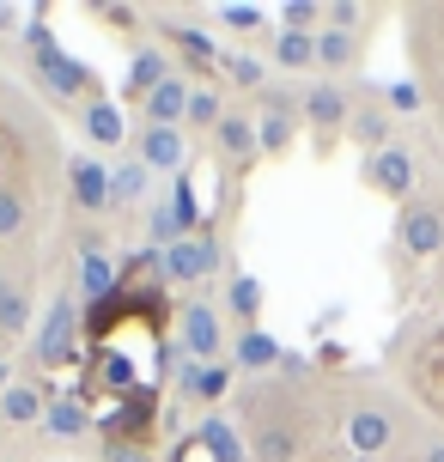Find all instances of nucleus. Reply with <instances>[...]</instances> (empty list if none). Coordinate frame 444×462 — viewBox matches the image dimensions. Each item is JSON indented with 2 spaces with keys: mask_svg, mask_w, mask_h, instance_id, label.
Instances as JSON below:
<instances>
[{
  "mask_svg": "<svg viewBox=\"0 0 444 462\" xmlns=\"http://www.w3.org/2000/svg\"><path fill=\"white\" fill-rule=\"evenodd\" d=\"M79 299H55V310L43 317V328H37V341H31V359L43 371H61L79 353Z\"/></svg>",
  "mask_w": 444,
  "mask_h": 462,
  "instance_id": "obj_1",
  "label": "nucleus"
},
{
  "mask_svg": "<svg viewBox=\"0 0 444 462\" xmlns=\"http://www.w3.org/2000/svg\"><path fill=\"white\" fill-rule=\"evenodd\" d=\"M177 341H183V359L189 365H213L219 353H226V323H219V310L208 299H189L177 310Z\"/></svg>",
  "mask_w": 444,
  "mask_h": 462,
  "instance_id": "obj_2",
  "label": "nucleus"
},
{
  "mask_svg": "<svg viewBox=\"0 0 444 462\" xmlns=\"http://www.w3.org/2000/svg\"><path fill=\"white\" fill-rule=\"evenodd\" d=\"M365 189H377V195H390V201H402L408 208V195H414V183H421V159L402 146V140H390L384 152H365Z\"/></svg>",
  "mask_w": 444,
  "mask_h": 462,
  "instance_id": "obj_3",
  "label": "nucleus"
},
{
  "mask_svg": "<svg viewBox=\"0 0 444 462\" xmlns=\"http://www.w3.org/2000/svg\"><path fill=\"white\" fill-rule=\"evenodd\" d=\"M396 244H402V255H414V262L444 255V208L439 201H408V208L396 213Z\"/></svg>",
  "mask_w": 444,
  "mask_h": 462,
  "instance_id": "obj_4",
  "label": "nucleus"
},
{
  "mask_svg": "<svg viewBox=\"0 0 444 462\" xmlns=\"http://www.w3.org/2000/svg\"><path fill=\"white\" fill-rule=\"evenodd\" d=\"M159 274L171 280V286H195V280L219 274V244H213V231H195L183 244L159 250Z\"/></svg>",
  "mask_w": 444,
  "mask_h": 462,
  "instance_id": "obj_5",
  "label": "nucleus"
},
{
  "mask_svg": "<svg viewBox=\"0 0 444 462\" xmlns=\"http://www.w3.org/2000/svg\"><path fill=\"white\" fill-rule=\"evenodd\" d=\"M299 122H304V128H317L323 140L341 134V128L353 122V92L341 86V79H317V86L299 97Z\"/></svg>",
  "mask_w": 444,
  "mask_h": 462,
  "instance_id": "obj_6",
  "label": "nucleus"
},
{
  "mask_svg": "<svg viewBox=\"0 0 444 462\" xmlns=\"http://www.w3.org/2000/svg\"><path fill=\"white\" fill-rule=\"evenodd\" d=\"M341 432H347L353 457H365V462H372L377 450H390V444H396V414H390L384 402H353L347 420H341Z\"/></svg>",
  "mask_w": 444,
  "mask_h": 462,
  "instance_id": "obj_7",
  "label": "nucleus"
},
{
  "mask_svg": "<svg viewBox=\"0 0 444 462\" xmlns=\"http://www.w3.org/2000/svg\"><path fill=\"white\" fill-rule=\"evenodd\" d=\"M31 68H37V79H43L55 97H86V104H92L97 73L86 68L79 55H68V49H49V55H31Z\"/></svg>",
  "mask_w": 444,
  "mask_h": 462,
  "instance_id": "obj_8",
  "label": "nucleus"
},
{
  "mask_svg": "<svg viewBox=\"0 0 444 462\" xmlns=\"http://www.w3.org/2000/svg\"><path fill=\"white\" fill-rule=\"evenodd\" d=\"M134 159H141L153 177H183L189 171V134L183 128H141V134H134Z\"/></svg>",
  "mask_w": 444,
  "mask_h": 462,
  "instance_id": "obj_9",
  "label": "nucleus"
},
{
  "mask_svg": "<svg viewBox=\"0 0 444 462\" xmlns=\"http://www.w3.org/2000/svg\"><path fill=\"white\" fill-rule=\"evenodd\" d=\"M299 134V97L292 92H262V116H256V146L268 159H281Z\"/></svg>",
  "mask_w": 444,
  "mask_h": 462,
  "instance_id": "obj_10",
  "label": "nucleus"
},
{
  "mask_svg": "<svg viewBox=\"0 0 444 462\" xmlns=\"http://www.w3.org/2000/svg\"><path fill=\"white\" fill-rule=\"evenodd\" d=\"M68 195H73V208H86V213H110V164L92 159V152H73L68 159Z\"/></svg>",
  "mask_w": 444,
  "mask_h": 462,
  "instance_id": "obj_11",
  "label": "nucleus"
},
{
  "mask_svg": "<svg viewBox=\"0 0 444 462\" xmlns=\"http://www.w3.org/2000/svg\"><path fill=\"white\" fill-rule=\"evenodd\" d=\"M213 146H219V159L232 164V171H250V164L262 159V146H256V116L226 110V122L213 128Z\"/></svg>",
  "mask_w": 444,
  "mask_h": 462,
  "instance_id": "obj_12",
  "label": "nucleus"
},
{
  "mask_svg": "<svg viewBox=\"0 0 444 462\" xmlns=\"http://www.w3.org/2000/svg\"><path fill=\"white\" fill-rule=\"evenodd\" d=\"M73 292L86 304H104V299H116L122 292V268L110 262L104 250H79V274H73Z\"/></svg>",
  "mask_w": 444,
  "mask_h": 462,
  "instance_id": "obj_13",
  "label": "nucleus"
},
{
  "mask_svg": "<svg viewBox=\"0 0 444 462\" xmlns=\"http://www.w3.org/2000/svg\"><path fill=\"white\" fill-rule=\"evenodd\" d=\"M189 97H195V86H189V73H171L159 92L141 104L146 116V128H183V116H189Z\"/></svg>",
  "mask_w": 444,
  "mask_h": 462,
  "instance_id": "obj_14",
  "label": "nucleus"
},
{
  "mask_svg": "<svg viewBox=\"0 0 444 462\" xmlns=\"http://www.w3.org/2000/svg\"><path fill=\"white\" fill-rule=\"evenodd\" d=\"M171 73H177V68H171V55H164V49H153V43H146V49H134V61H128V86H122V97H128V104H146V97L159 92V86L171 79Z\"/></svg>",
  "mask_w": 444,
  "mask_h": 462,
  "instance_id": "obj_15",
  "label": "nucleus"
},
{
  "mask_svg": "<svg viewBox=\"0 0 444 462\" xmlns=\"http://www.w3.org/2000/svg\"><path fill=\"white\" fill-rule=\"evenodd\" d=\"M92 426L97 420H92V402L86 395H61V402H49V414H43V432L61 439V444H79Z\"/></svg>",
  "mask_w": 444,
  "mask_h": 462,
  "instance_id": "obj_16",
  "label": "nucleus"
},
{
  "mask_svg": "<svg viewBox=\"0 0 444 462\" xmlns=\"http://www.w3.org/2000/svg\"><path fill=\"white\" fill-rule=\"evenodd\" d=\"M232 377L237 371L226 365V359H213V365H183L177 371V395H183V402H219V395L232 390Z\"/></svg>",
  "mask_w": 444,
  "mask_h": 462,
  "instance_id": "obj_17",
  "label": "nucleus"
},
{
  "mask_svg": "<svg viewBox=\"0 0 444 462\" xmlns=\"http://www.w3.org/2000/svg\"><path fill=\"white\" fill-rule=\"evenodd\" d=\"M286 365V353L274 335H262V328H237V341H232V371H274Z\"/></svg>",
  "mask_w": 444,
  "mask_h": 462,
  "instance_id": "obj_18",
  "label": "nucleus"
},
{
  "mask_svg": "<svg viewBox=\"0 0 444 462\" xmlns=\"http://www.w3.org/2000/svg\"><path fill=\"white\" fill-rule=\"evenodd\" d=\"M146 432H153V390L122 395V408L110 414V439L116 444H146Z\"/></svg>",
  "mask_w": 444,
  "mask_h": 462,
  "instance_id": "obj_19",
  "label": "nucleus"
},
{
  "mask_svg": "<svg viewBox=\"0 0 444 462\" xmlns=\"http://www.w3.org/2000/svg\"><path fill=\"white\" fill-rule=\"evenodd\" d=\"M347 134L359 140L365 152H384V146H390V134H396V122H390V110H384V104H353Z\"/></svg>",
  "mask_w": 444,
  "mask_h": 462,
  "instance_id": "obj_20",
  "label": "nucleus"
},
{
  "mask_svg": "<svg viewBox=\"0 0 444 462\" xmlns=\"http://www.w3.org/2000/svg\"><path fill=\"white\" fill-rule=\"evenodd\" d=\"M268 49H274V68H286V73L317 68V31H274Z\"/></svg>",
  "mask_w": 444,
  "mask_h": 462,
  "instance_id": "obj_21",
  "label": "nucleus"
},
{
  "mask_svg": "<svg viewBox=\"0 0 444 462\" xmlns=\"http://www.w3.org/2000/svg\"><path fill=\"white\" fill-rule=\"evenodd\" d=\"M122 134H128V116H122V104H110V97H92V104H86V140H92V146H122Z\"/></svg>",
  "mask_w": 444,
  "mask_h": 462,
  "instance_id": "obj_22",
  "label": "nucleus"
},
{
  "mask_svg": "<svg viewBox=\"0 0 444 462\" xmlns=\"http://www.w3.org/2000/svg\"><path fill=\"white\" fill-rule=\"evenodd\" d=\"M43 414H49V402L37 383H13V390L0 395V420L6 426H43Z\"/></svg>",
  "mask_w": 444,
  "mask_h": 462,
  "instance_id": "obj_23",
  "label": "nucleus"
},
{
  "mask_svg": "<svg viewBox=\"0 0 444 462\" xmlns=\"http://www.w3.org/2000/svg\"><path fill=\"white\" fill-rule=\"evenodd\" d=\"M146 189H153V171L141 159L110 164V208H134V201H146Z\"/></svg>",
  "mask_w": 444,
  "mask_h": 462,
  "instance_id": "obj_24",
  "label": "nucleus"
},
{
  "mask_svg": "<svg viewBox=\"0 0 444 462\" xmlns=\"http://www.w3.org/2000/svg\"><path fill=\"white\" fill-rule=\"evenodd\" d=\"M359 61V37L353 31H317V68L335 79V73H347Z\"/></svg>",
  "mask_w": 444,
  "mask_h": 462,
  "instance_id": "obj_25",
  "label": "nucleus"
},
{
  "mask_svg": "<svg viewBox=\"0 0 444 462\" xmlns=\"http://www.w3.org/2000/svg\"><path fill=\"white\" fill-rule=\"evenodd\" d=\"M219 73L232 79L237 92H268V61L250 55V49H232V55H219Z\"/></svg>",
  "mask_w": 444,
  "mask_h": 462,
  "instance_id": "obj_26",
  "label": "nucleus"
},
{
  "mask_svg": "<svg viewBox=\"0 0 444 462\" xmlns=\"http://www.w3.org/2000/svg\"><path fill=\"white\" fill-rule=\"evenodd\" d=\"M226 304H232V323L237 328H256V317H262V280L256 274H232Z\"/></svg>",
  "mask_w": 444,
  "mask_h": 462,
  "instance_id": "obj_27",
  "label": "nucleus"
},
{
  "mask_svg": "<svg viewBox=\"0 0 444 462\" xmlns=\"http://www.w3.org/2000/svg\"><path fill=\"white\" fill-rule=\"evenodd\" d=\"M31 328V299L6 268H0V335H24Z\"/></svg>",
  "mask_w": 444,
  "mask_h": 462,
  "instance_id": "obj_28",
  "label": "nucleus"
},
{
  "mask_svg": "<svg viewBox=\"0 0 444 462\" xmlns=\"http://www.w3.org/2000/svg\"><path fill=\"white\" fill-rule=\"evenodd\" d=\"M195 439L208 444V457H213V462H244V457H250V450H244V439H237V432H232V426H226L219 414H213L208 426L195 432Z\"/></svg>",
  "mask_w": 444,
  "mask_h": 462,
  "instance_id": "obj_29",
  "label": "nucleus"
},
{
  "mask_svg": "<svg viewBox=\"0 0 444 462\" xmlns=\"http://www.w3.org/2000/svg\"><path fill=\"white\" fill-rule=\"evenodd\" d=\"M219 122H226V97L213 92V86H195V97H189V116H183V134L189 128H219Z\"/></svg>",
  "mask_w": 444,
  "mask_h": 462,
  "instance_id": "obj_30",
  "label": "nucleus"
},
{
  "mask_svg": "<svg viewBox=\"0 0 444 462\" xmlns=\"http://www.w3.org/2000/svg\"><path fill=\"white\" fill-rule=\"evenodd\" d=\"M164 37H171L177 49H189V55L201 61V68H219V49H213L208 31H195V24H164Z\"/></svg>",
  "mask_w": 444,
  "mask_h": 462,
  "instance_id": "obj_31",
  "label": "nucleus"
},
{
  "mask_svg": "<svg viewBox=\"0 0 444 462\" xmlns=\"http://www.w3.org/2000/svg\"><path fill=\"white\" fill-rule=\"evenodd\" d=\"M97 371H104V383H110L116 395H134V383H141V371H134V359H128V353H110V346L97 353Z\"/></svg>",
  "mask_w": 444,
  "mask_h": 462,
  "instance_id": "obj_32",
  "label": "nucleus"
},
{
  "mask_svg": "<svg viewBox=\"0 0 444 462\" xmlns=\"http://www.w3.org/2000/svg\"><path fill=\"white\" fill-rule=\"evenodd\" d=\"M292 450H299V439L281 432V426H262L256 444H250V457H256V462H292Z\"/></svg>",
  "mask_w": 444,
  "mask_h": 462,
  "instance_id": "obj_33",
  "label": "nucleus"
},
{
  "mask_svg": "<svg viewBox=\"0 0 444 462\" xmlns=\"http://www.w3.org/2000/svg\"><path fill=\"white\" fill-rule=\"evenodd\" d=\"M31 226V208H24V195L6 177H0V237H19V231Z\"/></svg>",
  "mask_w": 444,
  "mask_h": 462,
  "instance_id": "obj_34",
  "label": "nucleus"
},
{
  "mask_svg": "<svg viewBox=\"0 0 444 462\" xmlns=\"http://www.w3.org/2000/svg\"><path fill=\"white\" fill-rule=\"evenodd\" d=\"M171 213H177L189 231H201V208H195V183H189V171H183V177H171Z\"/></svg>",
  "mask_w": 444,
  "mask_h": 462,
  "instance_id": "obj_35",
  "label": "nucleus"
},
{
  "mask_svg": "<svg viewBox=\"0 0 444 462\" xmlns=\"http://www.w3.org/2000/svg\"><path fill=\"white\" fill-rule=\"evenodd\" d=\"M219 24L237 31V37H256L262 24H268V13H262V6H219Z\"/></svg>",
  "mask_w": 444,
  "mask_h": 462,
  "instance_id": "obj_36",
  "label": "nucleus"
},
{
  "mask_svg": "<svg viewBox=\"0 0 444 462\" xmlns=\"http://www.w3.org/2000/svg\"><path fill=\"white\" fill-rule=\"evenodd\" d=\"M323 24H328V31H353V37H359L365 6H359V0H335V6H323Z\"/></svg>",
  "mask_w": 444,
  "mask_h": 462,
  "instance_id": "obj_37",
  "label": "nucleus"
},
{
  "mask_svg": "<svg viewBox=\"0 0 444 462\" xmlns=\"http://www.w3.org/2000/svg\"><path fill=\"white\" fill-rule=\"evenodd\" d=\"M384 110L414 116L421 110V86H414V79H390V86H384Z\"/></svg>",
  "mask_w": 444,
  "mask_h": 462,
  "instance_id": "obj_38",
  "label": "nucleus"
},
{
  "mask_svg": "<svg viewBox=\"0 0 444 462\" xmlns=\"http://www.w3.org/2000/svg\"><path fill=\"white\" fill-rule=\"evenodd\" d=\"M310 24H323V6H310V0H286L281 6V31H310Z\"/></svg>",
  "mask_w": 444,
  "mask_h": 462,
  "instance_id": "obj_39",
  "label": "nucleus"
},
{
  "mask_svg": "<svg viewBox=\"0 0 444 462\" xmlns=\"http://www.w3.org/2000/svg\"><path fill=\"white\" fill-rule=\"evenodd\" d=\"M104 462H146V450H141V444H116V439H110V444H104Z\"/></svg>",
  "mask_w": 444,
  "mask_h": 462,
  "instance_id": "obj_40",
  "label": "nucleus"
},
{
  "mask_svg": "<svg viewBox=\"0 0 444 462\" xmlns=\"http://www.w3.org/2000/svg\"><path fill=\"white\" fill-rule=\"evenodd\" d=\"M414 462H444V432H426L421 450H414Z\"/></svg>",
  "mask_w": 444,
  "mask_h": 462,
  "instance_id": "obj_41",
  "label": "nucleus"
},
{
  "mask_svg": "<svg viewBox=\"0 0 444 462\" xmlns=\"http://www.w3.org/2000/svg\"><path fill=\"white\" fill-rule=\"evenodd\" d=\"M13 24H19V13H13V6H0V31H13Z\"/></svg>",
  "mask_w": 444,
  "mask_h": 462,
  "instance_id": "obj_42",
  "label": "nucleus"
},
{
  "mask_svg": "<svg viewBox=\"0 0 444 462\" xmlns=\"http://www.w3.org/2000/svg\"><path fill=\"white\" fill-rule=\"evenodd\" d=\"M6 371H13V365H6V359H0V395L13 390V377H6Z\"/></svg>",
  "mask_w": 444,
  "mask_h": 462,
  "instance_id": "obj_43",
  "label": "nucleus"
},
{
  "mask_svg": "<svg viewBox=\"0 0 444 462\" xmlns=\"http://www.w3.org/2000/svg\"><path fill=\"white\" fill-rule=\"evenodd\" d=\"M347 462H365V457H347Z\"/></svg>",
  "mask_w": 444,
  "mask_h": 462,
  "instance_id": "obj_44",
  "label": "nucleus"
}]
</instances>
